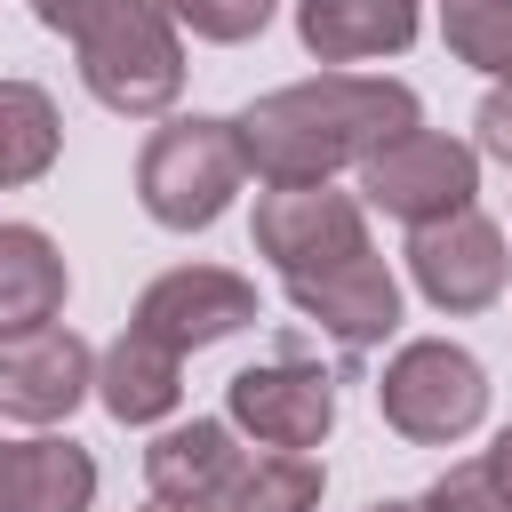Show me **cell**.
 <instances>
[{"label": "cell", "instance_id": "1", "mask_svg": "<svg viewBox=\"0 0 512 512\" xmlns=\"http://www.w3.org/2000/svg\"><path fill=\"white\" fill-rule=\"evenodd\" d=\"M232 128L264 184H320L336 168H360L400 128H416V88L384 72H320L256 96Z\"/></svg>", "mask_w": 512, "mask_h": 512}, {"label": "cell", "instance_id": "2", "mask_svg": "<svg viewBox=\"0 0 512 512\" xmlns=\"http://www.w3.org/2000/svg\"><path fill=\"white\" fill-rule=\"evenodd\" d=\"M64 40L80 48L88 96L120 120H152L184 88V40H176L168 0H96Z\"/></svg>", "mask_w": 512, "mask_h": 512}, {"label": "cell", "instance_id": "3", "mask_svg": "<svg viewBox=\"0 0 512 512\" xmlns=\"http://www.w3.org/2000/svg\"><path fill=\"white\" fill-rule=\"evenodd\" d=\"M240 176H248L240 128L216 120V112L168 120V128H152L144 152H136V200H144V216L168 224V232H208V224L232 208Z\"/></svg>", "mask_w": 512, "mask_h": 512}, {"label": "cell", "instance_id": "4", "mask_svg": "<svg viewBox=\"0 0 512 512\" xmlns=\"http://www.w3.org/2000/svg\"><path fill=\"white\" fill-rule=\"evenodd\" d=\"M376 408H384V424H392L400 440L448 448V440H464V432L488 416V376H480V360H472L464 344L416 336V344H400V352L384 360Z\"/></svg>", "mask_w": 512, "mask_h": 512}, {"label": "cell", "instance_id": "5", "mask_svg": "<svg viewBox=\"0 0 512 512\" xmlns=\"http://www.w3.org/2000/svg\"><path fill=\"white\" fill-rule=\"evenodd\" d=\"M224 408L256 448H320L336 432V376L304 344H280L264 368H240L224 384Z\"/></svg>", "mask_w": 512, "mask_h": 512}, {"label": "cell", "instance_id": "6", "mask_svg": "<svg viewBox=\"0 0 512 512\" xmlns=\"http://www.w3.org/2000/svg\"><path fill=\"white\" fill-rule=\"evenodd\" d=\"M472 184H480V152L456 144V136H440V128H424V120L400 128L392 144H376L360 160L368 208H384L400 224H432L448 208H472Z\"/></svg>", "mask_w": 512, "mask_h": 512}, {"label": "cell", "instance_id": "7", "mask_svg": "<svg viewBox=\"0 0 512 512\" xmlns=\"http://www.w3.org/2000/svg\"><path fill=\"white\" fill-rule=\"evenodd\" d=\"M256 256H272L280 280L328 272L344 256H368V216L328 176L320 184H264L256 192Z\"/></svg>", "mask_w": 512, "mask_h": 512}, {"label": "cell", "instance_id": "8", "mask_svg": "<svg viewBox=\"0 0 512 512\" xmlns=\"http://www.w3.org/2000/svg\"><path fill=\"white\" fill-rule=\"evenodd\" d=\"M408 272L424 288V304L440 312H488L512 280V256H504V232L480 216V208H448L432 224H408Z\"/></svg>", "mask_w": 512, "mask_h": 512}, {"label": "cell", "instance_id": "9", "mask_svg": "<svg viewBox=\"0 0 512 512\" xmlns=\"http://www.w3.org/2000/svg\"><path fill=\"white\" fill-rule=\"evenodd\" d=\"M96 392V352L64 320L0 328V416L16 424H64Z\"/></svg>", "mask_w": 512, "mask_h": 512}, {"label": "cell", "instance_id": "10", "mask_svg": "<svg viewBox=\"0 0 512 512\" xmlns=\"http://www.w3.org/2000/svg\"><path fill=\"white\" fill-rule=\"evenodd\" d=\"M128 328L160 336L168 352L224 344V336L256 328V280H240V272H224V264H176V272H160V280L136 296Z\"/></svg>", "mask_w": 512, "mask_h": 512}, {"label": "cell", "instance_id": "11", "mask_svg": "<svg viewBox=\"0 0 512 512\" xmlns=\"http://www.w3.org/2000/svg\"><path fill=\"white\" fill-rule=\"evenodd\" d=\"M288 304L320 328V336H336L344 352H376L392 328H400V280H392V264L368 248V256H344V264H328V272H296L288 280Z\"/></svg>", "mask_w": 512, "mask_h": 512}, {"label": "cell", "instance_id": "12", "mask_svg": "<svg viewBox=\"0 0 512 512\" xmlns=\"http://www.w3.org/2000/svg\"><path fill=\"white\" fill-rule=\"evenodd\" d=\"M240 464H248V448L232 440L224 416L168 424V432L144 448V480H152V496H160V504H192V512H216Z\"/></svg>", "mask_w": 512, "mask_h": 512}, {"label": "cell", "instance_id": "13", "mask_svg": "<svg viewBox=\"0 0 512 512\" xmlns=\"http://www.w3.org/2000/svg\"><path fill=\"white\" fill-rule=\"evenodd\" d=\"M416 0H296V40L320 64H368L400 56L416 40Z\"/></svg>", "mask_w": 512, "mask_h": 512}, {"label": "cell", "instance_id": "14", "mask_svg": "<svg viewBox=\"0 0 512 512\" xmlns=\"http://www.w3.org/2000/svg\"><path fill=\"white\" fill-rule=\"evenodd\" d=\"M96 400H104V416H120V424H160V416H176V400H184V352H168V344L144 336V328H120V336L96 352Z\"/></svg>", "mask_w": 512, "mask_h": 512}, {"label": "cell", "instance_id": "15", "mask_svg": "<svg viewBox=\"0 0 512 512\" xmlns=\"http://www.w3.org/2000/svg\"><path fill=\"white\" fill-rule=\"evenodd\" d=\"M96 504V456L80 440H8L0 512H88Z\"/></svg>", "mask_w": 512, "mask_h": 512}, {"label": "cell", "instance_id": "16", "mask_svg": "<svg viewBox=\"0 0 512 512\" xmlns=\"http://www.w3.org/2000/svg\"><path fill=\"white\" fill-rule=\"evenodd\" d=\"M64 248L40 224H0V328H32L64 312Z\"/></svg>", "mask_w": 512, "mask_h": 512}, {"label": "cell", "instance_id": "17", "mask_svg": "<svg viewBox=\"0 0 512 512\" xmlns=\"http://www.w3.org/2000/svg\"><path fill=\"white\" fill-rule=\"evenodd\" d=\"M320 488H328V472L312 464V448H264L232 472L216 512H320Z\"/></svg>", "mask_w": 512, "mask_h": 512}, {"label": "cell", "instance_id": "18", "mask_svg": "<svg viewBox=\"0 0 512 512\" xmlns=\"http://www.w3.org/2000/svg\"><path fill=\"white\" fill-rule=\"evenodd\" d=\"M56 136H64V120H56L48 88H32V80H0V184H32V176H48Z\"/></svg>", "mask_w": 512, "mask_h": 512}, {"label": "cell", "instance_id": "19", "mask_svg": "<svg viewBox=\"0 0 512 512\" xmlns=\"http://www.w3.org/2000/svg\"><path fill=\"white\" fill-rule=\"evenodd\" d=\"M440 40L456 64L512 80V0H440Z\"/></svg>", "mask_w": 512, "mask_h": 512}, {"label": "cell", "instance_id": "20", "mask_svg": "<svg viewBox=\"0 0 512 512\" xmlns=\"http://www.w3.org/2000/svg\"><path fill=\"white\" fill-rule=\"evenodd\" d=\"M272 8H280V0H168V16H176L192 40H216V48L256 40V32L272 24Z\"/></svg>", "mask_w": 512, "mask_h": 512}, {"label": "cell", "instance_id": "21", "mask_svg": "<svg viewBox=\"0 0 512 512\" xmlns=\"http://www.w3.org/2000/svg\"><path fill=\"white\" fill-rule=\"evenodd\" d=\"M416 504H424V512H512V488L488 472V456H464V464H448Z\"/></svg>", "mask_w": 512, "mask_h": 512}, {"label": "cell", "instance_id": "22", "mask_svg": "<svg viewBox=\"0 0 512 512\" xmlns=\"http://www.w3.org/2000/svg\"><path fill=\"white\" fill-rule=\"evenodd\" d=\"M472 128H480V152H488V160H504V168H512V80H504V88H488V96H480V112H472Z\"/></svg>", "mask_w": 512, "mask_h": 512}, {"label": "cell", "instance_id": "23", "mask_svg": "<svg viewBox=\"0 0 512 512\" xmlns=\"http://www.w3.org/2000/svg\"><path fill=\"white\" fill-rule=\"evenodd\" d=\"M88 8H96V0H32V16H40L48 32H72V24L88 16Z\"/></svg>", "mask_w": 512, "mask_h": 512}, {"label": "cell", "instance_id": "24", "mask_svg": "<svg viewBox=\"0 0 512 512\" xmlns=\"http://www.w3.org/2000/svg\"><path fill=\"white\" fill-rule=\"evenodd\" d=\"M488 472H496V480H504V488H512V424H504V432H496V448H488Z\"/></svg>", "mask_w": 512, "mask_h": 512}, {"label": "cell", "instance_id": "25", "mask_svg": "<svg viewBox=\"0 0 512 512\" xmlns=\"http://www.w3.org/2000/svg\"><path fill=\"white\" fill-rule=\"evenodd\" d=\"M144 512H192V504H160V496H152V504H144Z\"/></svg>", "mask_w": 512, "mask_h": 512}, {"label": "cell", "instance_id": "26", "mask_svg": "<svg viewBox=\"0 0 512 512\" xmlns=\"http://www.w3.org/2000/svg\"><path fill=\"white\" fill-rule=\"evenodd\" d=\"M368 512H424V504H368Z\"/></svg>", "mask_w": 512, "mask_h": 512}, {"label": "cell", "instance_id": "27", "mask_svg": "<svg viewBox=\"0 0 512 512\" xmlns=\"http://www.w3.org/2000/svg\"><path fill=\"white\" fill-rule=\"evenodd\" d=\"M0 472H8V440H0Z\"/></svg>", "mask_w": 512, "mask_h": 512}]
</instances>
